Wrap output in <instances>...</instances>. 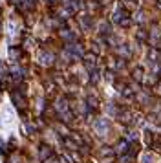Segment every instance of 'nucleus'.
<instances>
[{"label":"nucleus","mask_w":161,"mask_h":163,"mask_svg":"<svg viewBox=\"0 0 161 163\" xmlns=\"http://www.w3.org/2000/svg\"><path fill=\"white\" fill-rule=\"evenodd\" d=\"M50 156H51V150H50V147H40V158H42V159L50 158Z\"/></svg>","instance_id":"nucleus-3"},{"label":"nucleus","mask_w":161,"mask_h":163,"mask_svg":"<svg viewBox=\"0 0 161 163\" xmlns=\"http://www.w3.org/2000/svg\"><path fill=\"white\" fill-rule=\"evenodd\" d=\"M143 161H145V163H152V156H150V154H145V156H143Z\"/></svg>","instance_id":"nucleus-7"},{"label":"nucleus","mask_w":161,"mask_h":163,"mask_svg":"<svg viewBox=\"0 0 161 163\" xmlns=\"http://www.w3.org/2000/svg\"><path fill=\"white\" fill-rule=\"evenodd\" d=\"M95 130H97L101 136H104V134H106V130H108V123H106L104 119H99V121L95 123Z\"/></svg>","instance_id":"nucleus-1"},{"label":"nucleus","mask_w":161,"mask_h":163,"mask_svg":"<svg viewBox=\"0 0 161 163\" xmlns=\"http://www.w3.org/2000/svg\"><path fill=\"white\" fill-rule=\"evenodd\" d=\"M11 99H13V103L18 106V108H24V105H26V101L24 99H22V96H18L17 94V92H13V94H11Z\"/></svg>","instance_id":"nucleus-2"},{"label":"nucleus","mask_w":161,"mask_h":163,"mask_svg":"<svg viewBox=\"0 0 161 163\" xmlns=\"http://www.w3.org/2000/svg\"><path fill=\"white\" fill-rule=\"evenodd\" d=\"M66 147L70 149V150H75V149H77V145H75L73 141H70V139H66Z\"/></svg>","instance_id":"nucleus-6"},{"label":"nucleus","mask_w":161,"mask_h":163,"mask_svg":"<svg viewBox=\"0 0 161 163\" xmlns=\"http://www.w3.org/2000/svg\"><path fill=\"white\" fill-rule=\"evenodd\" d=\"M18 55H20V52H18V50H17V48H11V50H9V57H11V59H13V61H15V59H17V57H18Z\"/></svg>","instance_id":"nucleus-5"},{"label":"nucleus","mask_w":161,"mask_h":163,"mask_svg":"<svg viewBox=\"0 0 161 163\" xmlns=\"http://www.w3.org/2000/svg\"><path fill=\"white\" fill-rule=\"evenodd\" d=\"M40 61H42V64H51L53 57H51L50 53H42V55H40Z\"/></svg>","instance_id":"nucleus-4"}]
</instances>
